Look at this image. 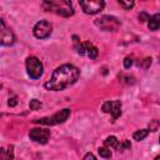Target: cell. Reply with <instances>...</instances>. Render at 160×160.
<instances>
[{"label":"cell","mask_w":160,"mask_h":160,"mask_svg":"<svg viewBox=\"0 0 160 160\" xmlns=\"http://www.w3.org/2000/svg\"><path fill=\"white\" fill-rule=\"evenodd\" d=\"M95 25L104 31H115L120 28L121 22L118 18L111 15H102L95 20Z\"/></svg>","instance_id":"obj_4"},{"label":"cell","mask_w":160,"mask_h":160,"mask_svg":"<svg viewBox=\"0 0 160 160\" xmlns=\"http://www.w3.org/2000/svg\"><path fill=\"white\" fill-rule=\"evenodd\" d=\"M29 138L38 144H46L50 138V130L41 129V128H34L30 130Z\"/></svg>","instance_id":"obj_9"},{"label":"cell","mask_w":160,"mask_h":160,"mask_svg":"<svg viewBox=\"0 0 160 160\" xmlns=\"http://www.w3.org/2000/svg\"><path fill=\"white\" fill-rule=\"evenodd\" d=\"M101 110L104 112L111 114L112 119H118L121 115V101L120 100H115V101H105L101 106Z\"/></svg>","instance_id":"obj_10"},{"label":"cell","mask_w":160,"mask_h":160,"mask_svg":"<svg viewBox=\"0 0 160 160\" xmlns=\"http://www.w3.org/2000/svg\"><path fill=\"white\" fill-rule=\"evenodd\" d=\"M159 126H160V121L159 120H152V122L149 125V131H155V130H158Z\"/></svg>","instance_id":"obj_18"},{"label":"cell","mask_w":160,"mask_h":160,"mask_svg":"<svg viewBox=\"0 0 160 160\" xmlns=\"http://www.w3.org/2000/svg\"><path fill=\"white\" fill-rule=\"evenodd\" d=\"M8 102H9V105H10V106H15V105L18 104V98H16V96H11V98L9 99V101H8Z\"/></svg>","instance_id":"obj_22"},{"label":"cell","mask_w":160,"mask_h":160,"mask_svg":"<svg viewBox=\"0 0 160 160\" xmlns=\"http://www.w3.org/2000/svg\"><path fill=\"white\" fill-rule=\"evenodd\" d=\"M131 148V144H130V141L129 140H124L121 144H119V148H118V150H122V149H130Z\"/></svg>","instance_id":"obj_20"},{"label":"cell","mask_w":160,"mask_h":160,"mask_svg":"<svg viewBox=\"0 0 160 160\" xmlns=\"http://www.w3.org/2000/svg\"><path fill=\"white\" fill-rule=\"evenodd\" d=\"M42 9L54 12L62 18H69L74 14V8L70 0H42Z\"/></svg>","instance_id":"obj_2"},{"label":"cell","mask_w":160,"mask_h":160,"mask_svg":"<svg viewBox=\"0 0 160 160\" xmlns=\"http://www.w3.org/2000/svg\"><path fill=\"white\" fill-rule=\"evenodd\" d=\"M79 76H80V70L76 66L71 64H64L54 70L50 80H48L44 84V86L45 89L51 91H61L68 86L75 84Z\"/></svg>","instance_id":"obj_1"},{"label":"cell","mask_w":160,"mask_h":160,"mask_svg":"<svg viewBox=\"0 0 160 160\" xmlns=\"http://www.w3.org/2000/svg\"><path fill=\"white\" fill-rule=\"evenodd\" d=\"M139 19H140V21H146V20H149V19H150V16H149L148 14L142 12V14H140V15H139Z\"/></svg>","instance_id":"obj_23"},{"label":"cell","mask_w":160,"mask_h":160,"mask_svg":"<svg viewBox=\"0 0 160 160\" xmlns=\"http://www.w3.org/2000/svg\"><path fill=\"white\" fill-rule=\"evenodd\" d=\"M41 102L38 100V99H31L30 100V102H29V108L31 109V110H39L40 108H41Z\"/></svg>","instance_id":"obj_17"},{"label":"cell","mask_w":160,"mask_h":160,"mask_svg":"<svg viewBox=\"0 0 160 160\" xmlns=\"http://www.w3.org/2000/svg\"><path fill=\"white\" fill-rule=\"evenodd\" d=\"M84 159H85V160H86V159H92V160H94V159H96V158H95V155H92L91 152H89V154H86V155L84 156Z\"/></svg>","instance_id":"obj_24"},{"label":"cell","mask_w":160,"mask_h":160,"mask_svg":"<svg viewBox=\"0 0 160 160\" xmlns=\"http://www.w3.org/2000/svg\"><path fill=\"white\" fill-rule=\"evenodd\" d=\"M98 152H99V155H100L101 158H104V159L111 158V151H110V149H109L108 146H105V148H99Z\"/></svg>","instance_id":"obj_15"},{"label":"cell","mask_w":160,"mask_h":160,"mask_svg":"<svg viewBox=\"0 0 160 160\" xmlns=\"http://www.w3.org/2000/svg\"><path fill=\"white\" fill-rule=\"evenodd\" d=\"M148 28H149L150 30H152V31L160 29V12L152 15V16L148 20Z\"/></svg>","instance_id":"obj_12"},{"label":"cell","mask_w":160,"mask_h":160,"mask_svg":"<svg viewBox=\"0 0 160 160\" xmlns=\"http://www.w3.org/2000/svg\"><path fill=\"white\" fill-rule=\"evenodd\" d=\"M25 66H26V72L31 79L36 80V79L41 78V75L44 72V66L38 58L29 56L25 61Z\"/></svg>","instance_id":"obj_5"},{"label":"cell","mask_w":160,"mask_h":160,"mask_svg":"<svg viewBox=\"0 0 160 160\" xmlns=\"http://www.w3.org/2000/svg\"><path fill=\"white\" fill-rule=\"evenodd\" d=\"M148 134H149V130H148V129H141V130H136V131L132 134V138H134V140H136V141H141V140H144V139L148 136Z\"/></svg>","instance_id":"obj_14"},{"label":"cell","mask_w":160,"mask_h":160,"mask_svg":"<svg viewBox=\"0 0 160 160\" xmlns=\"http://www.w3.org/2000/svg\"><path fill=\"white\" fill-rule=\"evenodd\" d=\"M131 65H132V59H131V58H125V60H124V66H125L126 69H129Z\"/></svg>","instance_id":"obj_21"},{"label":"cell","mask_w":160,"mask_h":160,"mask_svg":"<svg viewBox=\"0 0 160 160\" xmlns=\"http://www.w3.org/2000/svg\"><path fill=\"white\" fill-rule=\"evenodd\" d=\"M74 39H75V50H76L78 54L85 55V56H88V58H90V59H96V58H98L99 50H98L96 46H94V45H92L91 42H89V41L81 42V41H79V40L76 39V36H74Z\"/></svg>","instance_id":"obj_6"},{"label":"cell","mask_w":160,"mask_h":160,"mask_svg":"<svg viewBox=\"0 0 160 160\" xmlns=\"http://www.w3.org/2000/svg\"><path fill=\"white\" fill-rule=\"evenodd\" d=\"M139 65H140L141 68H144V69H148V68L151 65V58H145V59L142 60L141 64L139 62Z\"/></svg>","instance_id":"obj_19"},{"label":"cell","mask_w":160,"mask_h":160,"mask_svg":"<svg viewBox=\"0 0 160 160\" xmlns=\"http://www.w3.org/2000/svg\"><path fill=\"white\" fill-rule=\"evenodd\" d=\"M159 141H160V138H159Z\"/></svg>","instance_id":"obj_26"},{"label":"cell","mask_w":160,"mask_h":160,"mask_svg":"<svg viewBox=\"0 0 160 160\" xmlns=\"http://www.w3.org/2000/svg\"><path fill=\"white\" fill-rule=\"evenodd\" d=\"M51 31H52V25L48 21V20H40L35 24L34 29H32V32L35 35V38L38 39H46L51 35Z\"/></svg>","instance_id":"obj_8"},{"label":"cell","mask_w":160,"mask_h":160,"mask_svg":"<svg viewBox=\"0 0 160 160\" xmlns=\"http://www.w3.org/2000/svg\"><path fill=\"white\" fill-rule=\"evenodd\" d=\"M69 116H70V109H62L51 116L36 119V120H34V122L40 124V125H56V124H61V122L66 121Z\"/></svg>","instance_id":"obj_3"},{"label":"cell","mask_w":160,"mask_h":160,"mask_svg":"<svg viewBox=\"0 0 160 160\" xmlns=\"http://www.w3.org/2000/svg\"><path fill=\"white\" fill-rule=\"evenodd\" d=\"M79 4L81 6L82 11L85 14H89V15L99 14L105 8L104 0H79Z\"/></svg>","instance_id":"obj_7"},{"label":"cell","mask_w":160,"mask_h":160,"mask_svg":"<svg viewBox=\"0 0 160 160\" xmlns=\"http://www.w3.org/2000/svg\"><path fill=\"white\" fill-rule=\"evenodd\" d=\"M104 145L108 146L109 149H114V150H118L119 148V140L115 138V136H108L104 141Z\"/></svg>","instance_id":"obj_13"},{"label":"cell","mask_w":160,"mask_h":160,"mask_svg":"<svg viewBox=\"0 0 160 160\" xmlns=\"http://www.w3.org/2000/svg\"><path fill=\"white\" fill-rule=\"evenodd\" d=\"M0 22H1L0 42H1L2 46H10V45H12V44L15 42V35H14V32H12L9 28H6L4 20H1Z\"/></svg>","instance_id":"obj_11"},{"label":"cell","mask_w":160,"mask_h":160,"mask_svg":"<svg viewBox=\"0 0 160 160\" xmlns=\"http://www.w3.org/2000/svg\"><path fill=\"white\" fill-rule=\"evenodd\" d=\"M118 2L126 10H130L131 8H134L135 5V1L134 0H118Z\"/></svg>","instance_id":"obj_16"},{"label":"cell","mask_w":160,"mask_h":160,"mask_svg":"<svg viewBox=\"0 0 160 160\" xmlns=\"http://www.w3.org/2000/svg\"><path fill=\"white\" fill-rule=\"evenodd\" d=\"M155 159H156V160H159V159H160V155H158V156H156Z\"/></svg>","instance_id":"obj_25"}]
</instances>
